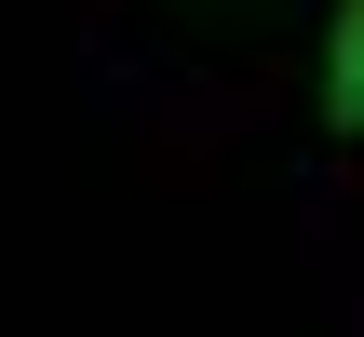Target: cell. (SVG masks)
Instances as JSON below:
<instances>
[{
    "mask_svg": "<svg viewBox=\"0 0 364 337\" xmlns=\"http://www.w3.org/2000/svg\"><path fill=\"white\" fill-rule=\"evenodd\" d=\"M324 122H338V135H364V0L338 14V54H324Z\"/></svg>",
    "mask_w": 364,
    "mask_h": 337,
    "instance_id": "obj_1",
    "label": "cell"
}]
</instances>
